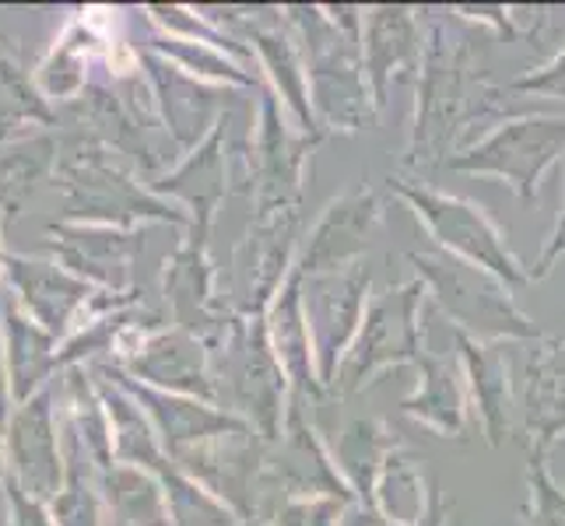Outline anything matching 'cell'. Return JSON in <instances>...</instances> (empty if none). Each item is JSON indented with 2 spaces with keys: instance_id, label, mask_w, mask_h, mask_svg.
Instances as JSON below:
<instances>
[{
  "instance_id": "1",
  "label": "cell",
  "mask_w": 565,
  "mask_h": 526,
  "mask_svg": "<svg viewBox=\"0 0 565 526\" xmlns=\"http://www.w3.org/2000/svg\"><path fill=\"white\" fill-rule=\"evenodd\" d=\"M565 154V116L523 112L502 120L489 138L467 148L450 162L471 175H495L523 204H534L544 175Z\"/></svg>"
},
{
  "instance_id": "7",
  "label": "cell",
  "mask_w": 565,
  "mask_h": 526,
  "mask_svg": "<svg viewBox=\"0 0 565 526\" xmlns=\"http://www.w3.org/2000/svg\"><path fill=\"white\" fill-rule=\"evenodd\" d=\"M407 411L418 415L425 425H433L436 432L463 439L467 432V394L463 383L457 379V373L446 362L428 358L425 362V386L418 400L407 404Z\"/></svg>"
},
{
  "instance_id": "3",
  "label": "cell",
  "mask_w": 565,
  "mask_h": 526,
  "mask_svg": "<svg viewBox=\"0 0 565 526\" xmlns=\"http://www.w3.org/2000/svg\"><path fill=\"white\" fill-rule=\"evenodd\" d=\"M407 201L418 207L425 225L433 228V236L457 253V260L489 270L510 291L531 285V267L516 257L510 236L481 204L433 190H407Z\"/></svg>"
},
{
  "instance_id": "2",
  "label": "cell",
  "mask_w": 565,
  "mask_h": 526,
  "mask_svg": "<svg viewBox=\"0 0 565 526\" xmlns=\"http://www.w3.org/2000/svg\"><path fill=\"white\" fill-rule=\"evenodd\" d=\"M428 281H433L439 302L454 316L457 334L489 344L510 341H541V326L516 305L513 291L495 281L489 270H481L457 257H422Z\"/></svg>"
},
{
  "instance_id": "5",
  "label": "cell",
  "mask_w": 565,
  "mask_h": 526,
  "mask_svg": "<svg viewBox=\"0 0 565 526\" xmlns=\"http://www.w3.org/2000/svg\"><path fill=\"white\" fill-rule=\"evenodd\" d=\"M523 436L531 453L548 457L565 439V337H541L523 383Z\"/></svg>"
},
{
  "instance_id": "6",
  "label": "cell",
  "mask_w": 565,
  "mask_h": 526,
  "mask_svg": "<svg viewBox=\"0 0 565 526\" xmlns=\"http://www.w3.org/2000/svg\"><path fill=\"white\" fill-rule=\"evenodd\" d=\"M460 368L467 389H471L475 415L489 446H502L510 439V415H513V383H510V355L505 344L475 341L457 334Z\"/></svg>"
},
{
  "instance_id": "10",
  "label": "cell",
  "mask_w": 565,
  "mask_h": 526,
  "mask_svg": "<svg viewBox=\"0 0 565 526\" xmlns=\"http://www.w3.org/2000/svg\"><path fill=\"white\" fill-rule=\"evenodd\" d=\"M505 95H534V99H565V50H558L548 64L523 71L505 82Z\"/></svg>"
},
{
  "instance_id": "9",
  "label": "cell",
  "mask_w": 565,
  "mask_h": 526,
  "mask_svg": "<svg viewBox=\"0 0 565 526\" xmlns=\"http://www.w3.org/2000/svg\"><path fill=\"white\" fill-rule=\"evenodd\" d=\"M463 18H471V22H481L489 25L499 39L505 43H527V39H537L541 25L548 22V18H523L516 8H460Z\"/></svg>"
},
{
  "instance_id": "11",
  "label": "cell",
  "mask_w": 565,
  "mask_h": 526,
  "mask_svg": "<svg viewBox=\"0 0 565 526\" xmlns=\"http://www.w3.org/2000/svg\"><path fill=\"white\" fill-rule=\"evenodd\" d=\"M562 257H565V201H562V207H558V218H555V225H552V232H548V239H544V246H541L537 264L531 267V285H537V281L548 278L552 270L558 267Z\"/></svg>"
},
{
  "instance_id": "12",
  "label": "cell",
  "mask_w": 565,
  "mask_h": 526,
  "mask_svg": "<svg viewBox=\"0 0 565 526\" xmlns=\"http://www.w3.org/2000/svg\"><path fill=\"white\" fill-rule=\"evenodd\" d=\"M443 523H446V505L436 498V502H433V513H428V516L422 519V526H443Z\"/></svg>"
},
{
  "instance_id": "8",
  "label": "cell",
  "mask_w": 565,
  "mask_h": 526,
  "mask_svg": "<svg viewBox=\"0 0 565 526\" xmlns=\"http://www.w3.org/2000/svg\"><path fill=\"white\" fill-rule=\"evenodd\" d=\"M523 526H565V484L548 471V457H527V498L520 505Z\"/></svg>"
},
{
  "instance_id": "4",
  "label": "cell",
  "mask_w": 565,
  "mask_h": 526,
  "mask_svg": "<svg viewBox=\"0 0 565 526\" xmlns=\"http://www.w3.org/2000/svg\"><path fill=\"white\" fill-rule=\"evenodd\" d=\"M478 88L475 53L471 46H450L436 39L433 64H428V85H425V106L418 124V141L425 159H436L454 138L463 130L467 120L478 116V103L471 99Z\"/></svg>"
}]
</instances>
